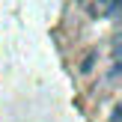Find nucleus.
I'll return each instance as SVG.
<instances>
[{
  "mask_svg": "<svg viewBox=\"0 0 122 122\" xmlns=\"http://www.w3.org/2000/svg\"><path fill=\"white\" fill-rule=\"evenodd\" d=\"M92 63H95V54H89V57L83 60V66H81V71H92Z\"/></svg>",
  "mask_w": 122,
  "mask_h": 122,
  "instance_id": "1",
  "label": "nucleus"
}]
</instances>
